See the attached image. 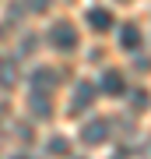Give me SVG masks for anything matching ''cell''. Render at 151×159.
Returning a JSON list of instances; mask_svg holds the SVG:
<instances>
[{
    "mask_svg": "<svg viewBox=\"0 0 151 159\" xmlns=\"http://www.w3.org/2000/svg\"><path fill=\"white\" fill-rule=\"evenodd\" d=\"M49 43H53V50H63V53L78 50V29H74L70 21H53V29H49Z\"/></svg>",
    "mask_w": 151,
    "mask_h": 159,
    "instance_id": "1",
    "label": "cell"
},
{
    "mask_svg": "<svg viewBox=\"0 0 151 159\" xmlns=\"http://www.w3.org/2000/svg\"><path fill=\"white\" fill-rule=\"evenodd\" d=\"M56 81H60V74H56V71L39 67V71H32L28 85H32V92H53V89H56Z\"/></svg>",
    "mask_w": 151,
    "mask_h": 159,
    "instance_id": "2",
    "label": "cell"
},
{
    "mask_svg": "<svg viewBox=\"0 0 151 159\" xmlns=\"http://www.w3.org/2000/svg\"><path fill=\"white\" fill-rule=\"evenodd\" d=\"M84 18H88V25H91L95 32H109L112 21H116L109 7H88V14H84Z\"/></svg>",
    "mask_w": 151,
    "mask_h": 159,
    "instance_id": "3",
    "label": "cell"
},
{
    "mask_svg": "<svg viewBox=\"0 0 151 159\" xmlns=\"http://www.w3.org/2000/svg\"><path fill=\"white\" fill-rule=\"evenodd\" d=\"M106 134H109V120H91V124L81 127V138H84L88 145H102Z\"/></svg>",
    "mask_w": 151,
    "mask_h": 159,
    "instance_id": "4",
    "label": "cell"
},
{
    "mask_svg": "<svg viewBox=\"0 0 151 159\" xmlns=\"http://www.w3.org/2000/svg\"><path fill=\"white\" fill-rule=\"evenodd\" d=\"M99 89L106 92V96H123V92H127V81H123V74H120V71H106V74H102V81H99Z\"/></svg>",
    "mask_w": 151,
    "mask_h": 159,
    "instance_id": "5",
    "label": "cell"
},
{
    "mask_svg": "<svg viewBox=\"0 0 151 159\" xmlns=\"http://www.w3.org/2000/svg\"><path fill=\"white\" fill-rule=\"evenodd\" d=\"M141 43H144V35H141L137 25H123V29H120V46H123L127 53H137Z\"/></svg>",
    "mask_w": 151,
    "mask_h": 159,
    "instance_id": "6",
    "label": "cell"
},
{
    "mask_svg": "<svg viewBox=\"0 0 151 159\" xmlns=\"http://www.w3.org/2000/svg\"><path fill=\"white\" fill-rule=\"evenodd\" d=\"M91 102H95V85H91V81H81V85L74 89V110H88Z\"/></svg>",
    "mask_w": 151,
    "mask_h": 159,
    "instance_id": "7",
    "label": "cell"
},
{
    "mask_svg": "<svg viewBox=\"0 0 151 159\" xmlns=\"http://www.w3.org/2000/svg\"><path fill=\"white\" fill-rule=\"evenodd\" d=\"M32 113L35 117H49V92H32Z\"/></svg>",
    "mask_w": 151,
    "mask_h": 159,
    "instance_id": "8",
    "label": "cell"
},
{
    "mask_svg": "<svg viewBox=\"0 0 151 159\" xmlns=\"http://www.w3.org/2000/svg\"><path fill=\"white\" fill-rule=\"evenodd\" d=\"M49 156H70V142L67 138H53L49 142Z\"/></svg>",
    "mask_w": 151,
    "mask_h": 159,
    "instance_id": "9",
    "label": "cell"
},
{
    "mask_svg": "<svg viewBox=\"0 0 151 159\" xmlns=\"http://www.w3.org/2000/svg\"><path fill=\"white\" fill-rule=\"evenodd\" d=\"M144 102H148V92H134V110H144Z\"/></svg>",
    "mask_w": 151,
    "mask_h": 159,
    "instance_id": "10",
    "label": "cell"
},
{
    "mask_svg": "<svg viewBox=\"0 0 151 159\" xmlns=\"http://www.w3.org/2000/svg\"><path fill=\"white\" fill-rule=\"evenodd\" d=\"M46 4L49 0H32V11H46Z\"/></svg>",
    "mask_w": 151,
    "mask_h": 159,
    "instance_id": "11",
    "label": "cell"
},
{
    "mask_svg": "<svg viewBox=\"0 0 151 159\" xmlns=\"http://www.w3.org/2000/svg\"><path fill=\"white\" fill-rule=\"evenodd\" d=\"M14 159H28V156H14Z\"/></svg>",
    "mask_w": 151,
    "mask_h": 159,
    "instance_id": "12",
    "label": "cell"
}]
</instances>
